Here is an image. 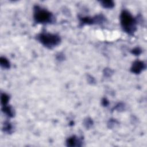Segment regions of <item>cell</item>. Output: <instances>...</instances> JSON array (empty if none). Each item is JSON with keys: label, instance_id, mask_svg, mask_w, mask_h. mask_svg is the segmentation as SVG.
<instances>
[{"label": "cell", "instance_id": "6da1fadb", "mask_svg": "<svg viewBox=\"0 0 147 147\" xmlns=\"http://www.w3.org/2000/svg\"><path fill=\"white\" fill-rule=\"evenodd\" d=\"M121 22L122 27L127 32H133L135 29V21L131 14L124 11L121 16Z\"/></svg>", "mask_w": 147, "mask_h": 147}, {"label": "cell", "instance_id": "7a4b0ae2", "mask_svg": "<svg viewBox=\"0 0 147 147\" xmlns=\"http://www.w3.org/2000/svg\"><path fill=\"white\" fill-rule=\"evenodd\" d=\"M40 40L47 47H52L59 44L60 42V38L55 34H43L40 35Z\"/></svg>", "mask_w": 147, "mask_h": 147}, {"label": "cell", "instance_id": "3957f363", "mask_svg": "<svg viewBox=\"0 0 147 147\" xmlns=\"http://www.w3.org/2000/svg\"><path fill=\"white\" fill-rule=\"evenodd\" d=\"M34 18L38 22H47L51 19V14L47 10L37 8L34 13Z\"/></svg>", "mask_w": 147, "mask_h": 147}, {"label": "cell", "instance_id": "277c9868", "mask_svg": "<svg viewBox=\"0 0 147 147\" xmlns=\"http://www.w3.org/2000/svg\"><path fill=\"white\" fill-rule=\"evenodd\" d=\"M143 68H144L143 63L141 61H136L133 65L132 71L135 73H139L142 71Z\"/></svg>", "mask_w": 147, "mask_h": 147}, {"label": "cell", "instance_id": "5b68a950", "mask_svg": "<svg viewBox=\"0 0 147 147\" xmlns=\"http://www.w3.org/2000/svg\"><path fill=\"white\" fill-rule=\"evenodd\" d=\"M1 65L4 67L7 68L9 67V61L5 58H1Z\"/></svg>", "mask_w": 147, "mask_h": 147}, {"label": "cell", "instance_id": "8992f818", "mask_svg": "<svg viewBox=\"0 0 147 147\" xmlns=\"http://www.w3.org/2000/svg\"><path fill=\"white\" fill-rule=\"evenodd\" d=\"M103 5L105 7H111L113 6V3L111 1H105L103 2Z\"/></svg>", "mask_w": 147, "mask_h": 147}, {"label": "cell", "instance_id": "52a82bcc", "mask_svg": "<svg viewBox=\"0 0 147 147\" xmlns=\"http://www.w3.org/2000/svg\"><path fill=\"white\" fill-rule=\"evenodd\" d=\"M8 100V97L6 96L5 94H3L2 95V103L5 104L7 102Z\"/></svg>", "mask_w": 147, "mask_h": 147}]
</instances>
